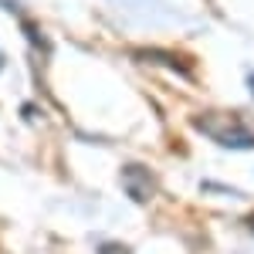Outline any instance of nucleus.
Masks as SVG:
<instances>
[{
    "instance_id": "obj_1",
    "label": "nucleus",
    "mask_w": 254,
    "mask_h": 254,
    "mask_svg": "<svg viewBox=\"0 0 254 254\" xmlns=\"http://www.w3.org/2000/svg\"><path fill=\"white\" fill-rule=\"evenodd\" d=\"M196 129L203 136L217 139V146H227V149H251L254 146V132L234 116H224V112H210V116L196 119Z\"/></svg>"
},
{
    "instance_id": "obj_3",
    "label": "nucleus",
    "mask_w": 254,
    "mask_h": 254,
    "mask_svg": "<svg viewBox=\"0 0 254 254\" xmlns=\"http://www.w3.org/2000/svg\"><path fill=\"white\" fill-rule=\"evenodd\" d=\"M102 254H129V248H119V244H112V248H102Z\"/></svg>"
},
{
    "instance_id": "obj_5",
    "label": "nucleus",
    "mask_w": 254,
    "mask_h": 254,
    "mask_svg": "<svg viewBox=\"0 0 254 254\" xmlns=\"http://www.w3.org/2000/svg\"><path fill=\"white\" fill-rule=\"evenodd\" d=\"M0 68H3V58H0Z\"/></svg>"
},
{
    "instance_id": "obj_4",
    "label": "nucleus",
    "mask_w": 254,
    "mask_h": 254,
    "mask_svg": "<svg viewBox=\"0 0 254 254\" xmlns=\"http://www.w3.org/2000/svg\"><path fill=\"white\" fill-rule=\"evenodd\" d=\"M248 85H251V88H254V75H251V78H248Z\"/></svg>"
},
{
    "instance_id": "obj_2",
    "label": "nucleus",
    "mask_w": 254,
    "mask_h": 254,
    "mask_svg": "<svg viewBox=\"0 0 254 254\" xmlns=\"http://www.w3.org/2000/svg\"><path fill=\"white\" fill-rule=\"evenodd\" d=\"M126 190H129V196L136 203H146L153 196V190H156V180H153V173L146 166H126Z\"/></svg>"
}]
</instances>
